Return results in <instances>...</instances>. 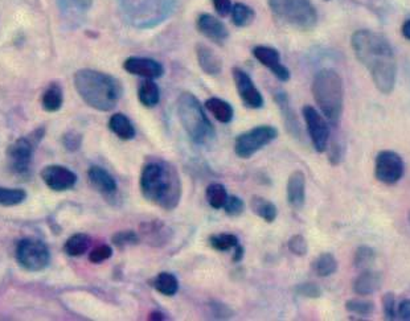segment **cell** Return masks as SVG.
Listing matches in <instances>:
<instances>
[{"label": "cell", "instance_id": "cell-1", "mask_svg": "<svg viewBox=\"0 0 410 321\" xmlns=\"http://www.w3.org/2000/svg\"><path fill=\"white\" fill-rule=\"evenodd\" d=\"M351 44L356 59L368 69L375 86L382 94H391L395 90L397 64L389 42L377 32L360 30L352 35Z\"/></svg>", "mask_w": 410, "mask_h": 321}, {"label": "cell", "instance_id": "cell-2", "mask_svg": "<svg viewBox=\"0 0 410 321\" xmlns=\"http://www.w3.org/2000/svg\"><path fill=\"white\" fill-rule=\"evenodd\" d=\"M141 192L148 203L164 210H174L181 200V180L175 168L168 161L150 159L141 172Z\"/></svg>", "mask_w": 410, "mask_h": 321}, {"label": "cell", "instance_id": "cell-3", "mask_svg": "<svg viewBox=\"0 0 410 321\" xmlns=\"http://www.w3.org/2000/svg\"><path fill=\"white\" fill-rule=\"evenodd\" d=\"M74 88L84 102L98 111L113 110L122 95V85L116 77L93 69L75 72Z\"/></svg>", "mask_w": 410, "mask_h": 321}, {"label": "cell", "instance_id": "cell-4", "mask_svg": "<svg viewBox=\"0 0 410 321\" xmlns=\"http://www.w3.org/2000/svg\"><path fill=\"white\" fill-rule=\"evenodd\" d=\"M312 95L326 119L337 126L343 113V81L332 69H322L314 77Z\"/></svg>", "mask_w": 410, "mask_h": 321}, {"label": "cell", "instance_id": "cell-5", "mask_svg": "<svg viewBox=\"0 0 410 321\" xmlns=\"http://www.w3.org/2000/svg\"><path fill=\"white\" fill-rule=\"evenodd\" d=\"M177 116L190 139L200 146H205L215 138V129L206 118L200 101L184 91L177 98Z\"/></svg>", "mask_w": 410, "mask_h": 321}, {"label": "cell", "instance_id": "cell-6", "mask_svg": "<svg viewBox=\"0 0 410 321\" xmlns=\"http://www.w3.org/2000/svg\"><path fill=\"white\" fill-rule=\"evenodd\" d=\"M277 20L294 30H311L318 23V12L311 0H267Z\"/></svg>", "mask_w": 410, "mask_h": 321}, {"label": "cell", "instance_id": "cell-7", "mask_svg": "<svg viewBox=\"0 0 410 321\" xmlns=\"http://www.w3.org/2000/svg\"><path fill=\"white\" fill-rule=\"evenodd\" d=\"M45 135L44 127H40L30 135L19 138L7 149V167L12 175L28 177L32 169L33 154Z\"/></svg>", "mask_w": 410, "mask_h": 321}, {"label": "cell", "instance_id": "cell-8", "mask_svg": "<svg viewBox=\"0 0 410 321\" xmlns=\"http://www.w3.org/2000/svg\"><path fill=\"white\" fill-rule=\"evenodd\" d=\"M16 261L19 266L30 273H40L51 262L49 248L37 238H24L16 246Z\"/></svg>", "mask_w": 410, "mask_h": 321}, {"label": "cell", "instance_id": "cell-9", "mask_svg": "<svg viewBox=\"0 0 410 321\" xmlns=\"http://www.w3.org/2000/svg\"><path fill=\"white\" fill-rule=\"evenodd\" d=\"M278 136V130L273 126H258L237 136L235 155L241 159H249L265 146L270 145Z\"/></svg>", "mask_w": 410, "mask_h": 321}, {"label": "cell", "instance_id": "cell-10", "mask_svg": "<svg viewBox=\"0 0 410 321\" xmlns=\"http://www.w3.org/2000/svg\"><path fill=\"white\" fill-rule=\"evenodd\" d=\"M404 160L395 151H380L376 156L375 176L385 185H395L404 176Z\"/></svg>", "mask_w": 410, "mask_h": 321}, {"label": "cell", "instance_id": "cell-11", "mask_svg": "<svg viewBox=\"0 0 410 321\" xmlns=\"http://www.w3.org/2000/svg\"><path fill=\"white\" fill-rule=\"evenodd\" d=\"M302 114L308 126V135L311 138L312 146L317 149V152L322 154L324 151H327L328 142H330V127L326 119L321 116V113L315 107L310 104L303 107Z\"/></svg>", "mask_w": 410, "mask_h": 321}, {"label": "cell", "instance_id": "cell-12", "mask_svg": "<svg viewBox=\"0 0 410 321\" xmlns=\"http://www.w3.org/2000/svg\"><path fill=\"white\" fill-rule=\"evenodd\" d=\"M232 74L235 80V89L244 104L249 109H261L264 106V97L260 93V90L256 88L249 74L240 68H233Z\"/></svg>", "mask_w": 410, "mask_h": 321}, {"label": "cell", "instance_id": "cell-13", "mask_svg": "<svg viewBox=\"0 0 410 321\" xmlns=\"http://www.w3.org/2000/svg\"><path fill=\"white\" fill-rule=\"evenodd\" d=\"M42 178L44 181L45 185L49 190L55 192H65V190H72L75 183H77V176L73 171L64 165H48L42 171Z\"/></svg>", "mask_w": 410, "mask_h": 321}, {"label": "cell", "instance_id": "cell-14", "mask_svg": "<svg viewBox=\"0 0 410 321\" xmlns=\"http://www.w3.org/2000/svg\"><path fill=\"white\" fill-rule=\"evenodd\" d=\"M253 56L267 69H270L279 81L287 82L290 80V71L285 65H282L279 52L276 48L258 45L253 49Z\"/></svg>", "mask_w": 410, "mask_h": 321}, {"label": "cell", "instance_id": "cell-15", "mask_svg": "<svg viewBox=\"0 0 410 321\" xmlns=\"http://www.w3.org/2000/svg\"><path fill=\"white\" fill-rule=\"evenodd\" d=\"M123 69L127 73L143 77L146 80L159 78L164 73V68L159 61L147 57H129L123 62Z\"/></svg>", "mask_w": 410, "mask_h": 321}, {"label": "cell", "instance_id": "cell-16", "mask_svg": "<svg viewBox=\"0 0 410 321\" xmlns=\"http://www.w3.org/2000/svg\"><path fill=\"white\" fill-rule=\"evenodd\" d=\"M196 28L206 39H209L216 44H224V42L229 36V32L225 27V24L221 21L220 19L211 14L199 15L196 20Z\"/></svg>", "mask_w": 410, "mask_h": 321}, {"label": "cell", "instance_id": "cell-17", "mask_svg": "<svg viewBox=\"0 0 410 321\" xmlns=\"http://www.w3.org/2000/svg\"><path fill=\"white\" fill-rule=\"evenodd\" d=\"M141 234H142V239H145L150 246L161 248L171 239L172 232L166 223L155 219V221H148L142 223Z\"/></svg>", "mask_w": 410, "mask_h": 321}, {"label": "cell", "instance_id": "cell-18", "mask_svg": "<svg viewBox=\"0 0 410 321\" xmlns=\"http://www.w3.org/2000/svg\"><path fill=\"white\" fill-rule=\"evenodd\" d=\"M287 201L294 209L299 210L306 201V176L302 171L293 172L287 181Z\"/></svg>", "mask_w": 410, "mask_h": 321}, {"label": "cell", "instance_id": "cell-19", "mask_svg": "<svg viewBox=\"0 0 410 321\" xmlns=\"http://www.w3.org/2000/svg\"><path fill=\"white\" fill-rule=\"evenodd\" d=\"M88 177L91 185L101 192L103 196H113L117 193V181L105 168L93 165L88 171Z\"/></svg>", "mask_w": 410, "mask_h": 321}, {"label": "cell", "instance_id": "cell-20", "mask_svg": "<svg viewBox=\"0 0 410 321\" xmlns=\"http://www.w3.org/2000/svg\"><path fill=\"white\" fill-rule=\"evenodd\" d=\"M196 57L202 71L208 75H219L222 71V61L208 45H196Z\"/></svg>", "mask_w": 410, "mask_h": 321}, {"label": "cell", "instance_id": "cell-21", "mask_svg": "<svg viewBox=\"0 0 410 321\" xmlns=\"http://www.w3.org/2000/svg\"><path fill=\"white\" fill-rule=\"evenodd\" d=\"M381 275L376 271L366 270L362 271V274L356 277L353 283V291L360 296H369L376 291H379L381 287Z\"/></svg>", "mask_w": 410, "mask_h": 321}, {"label": "cell", "instance_id": "cell-22", "mask_svg": "<svg viewBox=\"0 0 410 321\" xmlns=\"http://www.w3.org/2000/svg\"><path fill=\"white\" fill-rule=\"evenodd\" d=\"M250 209L251 212L264 219L265 222H274L278 216V210L277 206L273 204L271 201L266 200L261 196H253L250 200Z\"/></svg>", "mask_w": 410, "mask_h": 321}, {"label": "cell", "instance_id": "cell-23", "mask_svg": "<svg viewBox=\"0 0 410 321\" xmlns=\"http://www.w3.org/2000/svg\"><path fill=\"white\" fill-rule=\"evenodd\" d=\"M205 109L221 123H229L235 116L232 104L216 97H212L205 101Z\"/></svg>", "mask_w": 410, "mask_h": 321}, {"label": "cell", "instance_id": "cell-24", "mask_svg": "<svg viewBox=\"0 0 410 321\" xmlns=\"http://www.w3.org/2000/svg\"><path fill=\"white\" fill-rule=\"evenodd\" d=\"M109 129L122 140H132L135 136V129L132 126V120L121 113L110 118Z\"/></svg>", "mask_w": 410, "mask_h": 321}, {"label": "cell", "instance_id": "cell-25", "mask_svg": "<svg viewBox=\"0 0 410 321\" xmlns=\"http://www.w3.org/2000/svg\"><path fill=\"white\" fill-rule=\"evenodd\" d=\"M138 100L145 107H154L161 101V90L154 80L143 81L138 88Z\"/></svg>", "mask_w": 410, "mask_h": 321}, {"label": "cell", "instance_id": "cell-26", "mask_svg": "<svg viewBox=\"0 0 410 321\" xmlns=\"http://www.w3.org/2000/svg\"><path fill=\"white\" fill-rule=\"evenodd\" d=\"M64 102L62 90L59 84H51L42 97V106L48 113L59 111Z\"/></svg>", "mask_w": 410, "mask_h": 321}, {"label": "cell", "instance_id": "cell-27", "mask_svg": "<svg viewBox=\"0 0 410 321\" xmlns=\"http://www.w3.org/2000/svg\"><path fill=\"white\" fill-rule=\"evenodd\" d=\"M90 248V237L84 233L72 235L64 245V251L69 257H81Z\"/></svg>", "mask_w": 410, "mask_h": 321}, {"label": "cell", "instance_id": "cell-28", "mask_svg": "<svg viewBox=\"0 0 410 321\" xmlns=\"http://www.w3.org/2000/svg\"><path fill=\"white\" fill-rule=\"evenodd\" d=\"M231 15H232L233 24H235V27H240V28L248 27L256 19L254 10L249 7L248 4H244V3H235V6L232 7Z\"/></svg>", "mask_w": 410, "mask_h": 321}, {"label": "cell", "instance_id": "cell-29", "mask_svg": "<svg viewBox=\"0 0 410 321\" xmlns=\"http://www.w3.org/2000/svg\"><path fill=\"white\" fill-rule=\"evenodd\" d=\"M152 286L164 296H174L179 290V280L171 273H161L154 279Z\"/></svg>", "mask_w": 410, "mask_h": 321}, {"label": "cell", "instance_id": "cell-30", "mask_svg": "<svg viewBox=\"0 0 410 321\" xmlns=\"http://www.w3.org/2000/svg\"><path fill=\"white\" fill-rule=\"evenodd\" d=\"M337 258L331 253H323L314 262V271L318 277H331L337 273Z\"/></svg>", "mask_w": 410, "mask_h": 321}, {"label": "cell", "instance_id": "cell-31", "mask_svg": "<svg viewBox=\"0 0 410 321\" xmlns=\"http://www.w3.org/2000/svg\"><path fill=\"white\" fill-rule=\"evenodd\" d=\"M205 196H206L208 204L211 205L213 209H222L228 200L226 188L219 183H213L208 185Z\"/></svg>", "mask_w": 410, "mask_h": 321}, {"label": "cell", "instance_id": "cell-32", "mask_svg": "<svg viewBox=\"0 0 410 321\" xmlns=\"http://www.w3.org/2000/svg\"><path fill=\"white\" fill-rule=\"evenodd\" d=\"M375 259H376V254H375L373 248H371L369 246H360L355 251L353 264L357 270L366 271V270H371L372 264L375 263Z\"/></svg>", "mask_w": 410, "mask_h": 321}, {"label": "cell", "instance_id": "cell-33", "mask_svg": "<svg viewBox=\"0 0 410 321\" xmlns=\"http://www.w3.org/2000/svg\"><path fill=\"white\" fill-rule=\"evenodd\" d=\"M209 245L215 250L228 251L231 248H235L237 245H240V242L235 234H212L209 237Z\"/></svg>", "mask_w": 410, "mask_h": 321}, {"label": "cell", "instance_id": "cell-34", "mask_svg": "<svg viewBox=\"0 0 410 321\" xmlns=\"http://www.w3.org/2000/svg\"><path fill=\"white\" fill-rule=\"evenodd\" d=\"M26 199H27L26 190L0 187V205L3 206H16V205L23 204Z\"/></svg>", "mask_w": 410, "mask_h": 321}, {"label": "cell", "instance_id": "cell-35", "mask_svg": "<svg viewBox=\"0 0 410 321\" xmlns=\"http://www.w3.org/2000/svg\"><path fill=\"white\" fill-rule=\"evenodd\" d=\"M112 241L118 248H127V246L138 245L141 238H139L138 234L132 232V230H123V232H117V233L114 234Z\"/></svg>", "mask_w": 410, "mask_h": 321}, {"label": "cell", "instance_id": "cell-36", "mask_svg": "<svg viewBox=\"0 0 410 321\" xmlns=\"http://www.w3.org/2000/svg\"><path fill=\"white\" fill-rule=\"evenodd\" d=\"M346 309L351 313H356L360 316H368L375 311V304L368 300L362 299H351L346 303Z\"/></svg>", "mask_w": 410, "mask_h": 321}, {"label": "cell", "instance_id": "cell-37", "mask_svg": "<svg viewBox=\"0 0 410 321\" xmlns=\"http://www.w3.org/2000/svg\"><path fill=\"white\" fill-rule=\"evenodd\" d=\"M225 210V213L231 217H238L241 216L244 212H245V203L240 199V197H235V196H228V200L222 208Z\"/></svg>", "mask_w": 410, "mask_h": 321}, {"label": "cell", "instance_id": "cell-38", "mask_svg": "<svg viewBox=\"0 0 410 321\" xmlns=\"http://www.w3.org/2000/svg\"><path fill=\"white\" fill-rule=\"evenodd\" d=\"M289 248L296 257H305L308 254V245L306 238L303 235H293L289 241Z\"/></svg>", "mask_w": 410, "mask_h": 321}, {"label": "cell", "instance_id": "cell-39", "mask_svg": "<svg viewBox=\"0 0 410 321\" xmlns=\"http://www.w3.org/2000/svg\"><path fill=\"white\" fill-rule=\"evenodd\" d=\"M295 292L299 296H303V297H308V299H318V297L322 296L321 287L317 286L315 283H303V284H299V286H296Z\"/></svg>", "mask_w": 410, "mask_h": 321}, {"label": "cell", "instance_id": "cell-40", "mask_svg": "<svg viewBox=\"0 0 410 321\" xmlns=\"http://www.w3.org/2000/svg\"><path fill=\"white\" fill-rule=\"evenodd\" d=\"M112 255H113V250H112V248H110L109 245H101V246L94 248V250L89 254V261L91 263L98 264V263L105 262V261H107L109 258H112Z\"/></svg>", "mask_w": 410, "mask_h": 321}, {"label": "cell", "instance_id": "cell-41", "mask_svg": "<svg viewBox=\"0 0 410 321\" xmlns=\"http://www.w3.org/2000/svg\"><path fill=\"white\" fill-rule=\"evenodd\" d=\"M382 309H384V316L386 320H395L397 316L395 312V297L392 292H386L382 297Z\"/></svg>", "mask_w": 410, "mask_h": 321}, {"label": "cell", "instance_id": "cell-42", "mask_svg": "<svg viewBox=\"0 0 410 321\" xmlns=\"http://www.w3.org/2000/svg\"><path fill=\"white\" fill-rule=\"evenodd\" d=\"M81 140H82L81 135L74 131L66 132L62 136V145L68 151H77L81 146Z\"/></svg>", "mask_w": 410, "mask_h": 321}, {"label": "cell", "instance_id": "cell-43", "mask_svg": "<svg viewBox=\"0 0 410 321\" xmlns=\"http://www.w3.org/2000/svg\"><path fill=\"white\" fill-rule=\"evenodd\" d=\"M213 8L216 14L220 17H226L232 11V1L231 0H212Z\"/></svg>", "mask_w": 410, "mask_h": 321}, {"label": "cell", "instance_id": "cell-44", "mask_svg": "<svg viewBox=\"0 0 410 321\" xmlns=\"http://www.w3.org/2000/svg\"><path fill=\"white\" fill-rule=\"evenodd\" d=\"M397 315L401 320L410 321V299L404 300L400 306H398V311Z\"/></svg>", "mask_w": 410, "mask_h": 321}, {"label": "cell", "instance_id": "cell-45", "mask_svg": "<svg viewBox=\"0 0 410 321\" xmlns=\"http://www.w3.org/2000/svg\"><path fill=\"white\" fill-rule=\"evenodd\" d=\"M212 308H213V315H216L215 318H217V319H226V318H229L228 315H232V312H229V309L225 306L215 304V306H212Z\"/></svg>", "mask_w": 410, "mask_h": 321}, {"label": "cell", "instance_id": "cell-46", "mask_svg": "<svg viewBox=\"0 0 410 321\" xmlns=\"http://www.w3.org/2000/svg\"><path fill=\"white\" fill-rule=\"evenodd\" d=\"M341 160V152H340V146L337 143L331 145V155H330V161L337 165L339 161Z\"/></svg>", "mask_w": 410, "mask_h": 321}, {"label": "cell", "instance_id": "cell-47", "mask_svg": "<svg viewBox=\"0 0 410 321\" xmlns=\"http://www.w3.org/2000/svg\"><path fill=\"white\" fill-rule=\"evenodd\" d=\"M244 257V248L237 245L235 248V254H233V262H240Z\"/></svg>", "mask_w": 410, "mask_h": 321}, {"label": "cell", "instance_id": "cell-48", "mask_svg": "<svg viewBox=\"0 0 410 321\" xmlns=\"http://www.w3.org/2000/svg\"><path fill=\"white\" fill-rule=\"evenodd\" d=\"M402 35H404V37L405 39H408L410 40V20H407L405 23H404V26H402Z\"/></svg>", "mask_w": 410, "mask_h": 321}, {"label": "cell", "instance_id": "cell-49", "mask_svg": "<svg viewBox=\"0 0 410 321\" xmlns=\"http://www.w3.org/2000/svg\"><path fill=\"white\" fill-rule=\"evenodd\" d=\"M148 320H164V315L161 312H152V313H150Z\"/></svg>", "mask_w": 410, "mask_h": 321}, {"label": "cell", "instance_id": "cell-50", "mask_svg": "<svg viewBox=\"0 0 410 321\" xmlns=\"http://www.w3.org/2000/svg\"><path fill=\"white\" fill-rule=\"evenodd\" d=\"M409 222H410V213H409Z\"/></svg>", "mask_w": 410, "mask_h": 321}]
</instances>
